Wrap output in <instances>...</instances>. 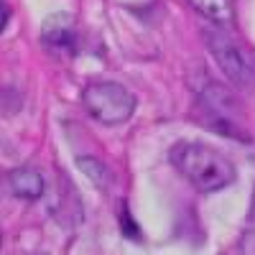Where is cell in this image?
Segmentation results:
<instances>
[{"mask_svg": "<svg viewBox=\"0 0 255 255\" xmlns=\"http://www.w3.org/2000/svg\"><path fill=\"white\" fill-rule=\"evenodd\" d=\"M171 158L174 168L194 186L202 194H215L227 186L235 184L238 171L225 153H220L217 148L204 145V143H194V140H184L176 143L171 148Z\"/></svg>", "mask_w": 255, "mask_h": 255, "instance_id": "cell-1", "label": "cell"}, {"mask_svg": "<svg viewBox=\"0 0 255 255\" xmlns=\"http://www.w3.org/2000/svg\"><path fill=\"white\" fill-rule=\"evenodd\" d=\"M186 3L194 8L202 18L212 20V23L217 26H227L232 23V3L230 0H186Z\"/></svg>", "mask_w": 255, "mask_h": 255, "instance_id": "cell-6", "label": "cell"}, {"mask_svg": "<svg viewBox=\"0 0 255 255\" xmlns=\"http://www.w3.org/2000/svg\"><path fill=\"white\" fill-rule=\"evenodd\" d=\"M82 105L102 125H123L133 118L135 113V95L123 87L118 82L102 79V82H90L82 90Z\"/></svg>", "mask_w": 255, "mask_h": 255, "instance_id": "cell-2", "label": "cell"}, {"mask_svg": "<svg viewBox=\"0 0 255 255\" xmlns=\"http://www.w3.org/2000/svg\"><path fill=\"white\" fill-rule=\"evenodd\" d=\"M77 166H79V171L87 176L97 189H108L113 184V171L108 166H105L100 158H92V156H79L77 158Z\"/></svg>", "mask_w": 255, "mask_h": 255, "instance_id": "cell-7", "label": "cell"}, {"mask_svg": "<svg viewBox=\"0 0 255 255\" xmlns=\"http://www.w3.org/2000/svg\"><path fill=\"white\" fill-rule=\"evenodd\" d=\"M41 41L54 49H72L74 44V23L69 15H49L41 26Z\"/></svg>", "mask_w": 255, "mask_h": 255, "instance_id": "cell-5", "label": "cell"}, {"mask_svg": "<svg viewBox=\"0 0 255 255\" xmlns=\"http://www.w3.org/2000/svg\"><path fill=\"white\" fill-rule=\"evenodd\" d=\"M120 230H123V235H128V238H138L140 235L138 227H135V220L130 217V212H128V207L120 209Z\"/></svg>", "mask_w": 255, "mask_h": 255, "instance_id": "cell-8", "label": "cell"}, {"mask_svg": "<svg viewBox=\"0 0 255 255\" xmlns=\"http://www.w3.org/2000/svg\"><path fill=\"white\" fill-rule=\"evenodd\" d=\"M240 250H243V255H255V222L245 230L243 243H240Z\"/></svg>", "mask_w": 255, "mask_h": 255, "instance_id": "cell-9", "label": "cell"}, {"mask_svg": "<svg viewBox=\"0 0 255 255\" xmlns=\"http://www.w3.org/2000/svg\"><path fill=\"white\" fill-rule=\"evenodd\" d=\"M204 44L212 54V59L217 61V67L227 77V82L238 90H253L255 87V61L253 56L235 44L225 31L217 28H204Z\"/></svg>", "mask_w": 255, "mask_h": 255, "instance_id": "cell-3", "label": "cell"}, {"mask_svg": "<svg viewBox=\"0 0 255 255\" xmlns=\"http://www.w3.org/2000/svg\"><path fill=\"white\" fill-rule=\"evenodd\" d=\"M8 189L13 191V197L23 202H38L46 194V181L44 174L33 166H18L8 174Z\"/></svg>", "mask_w": 255, "mask_h": 255, "instance_id": "cell-4", "label": "cell"}, {"mask_svg": "<svg viewBox=\"0 0 255 255\" xmlns=\"http://www.w3.org/2000/svg\"><path fill=\"white\" fill-rule=\"evenodd\" d=\"M33 255H44V253H33Z\"/></svg>", "mask_w": 255, "mask_h": 255, "instance_id": "cell-10", "label": "cell"}]
</instances>
